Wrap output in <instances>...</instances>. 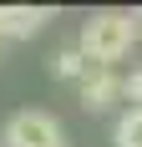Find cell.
I'll list each match as a JSON object with an SVG mask.
<instances>
[{
	"instance_id": "cell-1",
	"label": "cell",
	"mask_w": 142,
	"mask_h": 147,
	"mask_svg": "<svg viewBox=\"0 0 142 147\" xmlns=\"http://www.w3.org/2000/svg\"><path fill=\"white\" fill-rule=\"evenodd\" d=\"M142 36L137 15L132 10H97L91 20L81 26V36H76V46H81L86 61H97V66H112V61H122L132 51V41Z\"/></svg>"
},
{
	"instance_id": "cell-2",
	"label": "cell",
	"mask_w": 142,
	"mask_h": 147,
	"mask_svg": "<svg viewBox=\"0 0 142 147\" xmlns=\"http://www.w3.org/2000/svg\"><path fill=\"white\" fill-rule=\"evenodd\" d=\"M5 147H66L61 142V122L51 117V112L26 107V112H15V117L5 122Z\"/></svg>"
},
{
	"instance_id": "cell-3",
	"label": "cell",
	"mask_w": 142,
	"mask_h": 147,
	"mask_svg": "<svg viewBox=\"0 0 142 147\" xmlns=\"http://www.w3.org/2000/svg\"><path fill=\"white\" fill-rule=\"evenodd\" d=\"M76 86H81V107L86 112H107V107L122 96V76H117L112 66H97V61H91V71H86Z\"/></svg>"
},
{
	"instance_id": "cell-4",
	"label": "cell",
	"mask_w": 142,
	"mask_h": 147,
	"mask_svg": "<svg viewBox=\"0 0 142 147\" xmlns=\"http://www.w3.org/2000/svg\"><path fill=\"white\" fill-rule=\"evenodd\" d=\"M51 20V10H41V5H0V36H36V30Z\"/></svg>"
},
{
	"instance_id": "cell-5",
	"label": "cell",
	"mask_w": 142,
	"mask_h": 147,
	"mask_svg": "<svg viewBox=\"0 0 142 147\" xmlns=\"http://www.w3.org/2000/svg\"><path fill=\"white\" fill-rule=\"evenodd\" d=\"M51 71H56L61 81H81V76L91 71V61L81 56V46H66V51H56V56H51Z\"/></svg>"
},
{
	"instance_id": "cell-6",
	"label": "cell",
	"mask_w": 142,
	"mask_h": 147,
	"mask_svg": "<svg viewBox=\"0 0 142 147\" xmlns=\"http://www.w3.org/2000/svg\"><path fill=\"white\" fill-rule=\"evenodd\" d=\"M112 147H142V107H127L112 127Z\"/></svg>"
},
{
	"instance_id": "cell-7",
	"label": "cell",
	"mask_w": 142,
	"mask_h": 147,
	"mask_svg": "<svg viewBox=\"0 0 142 147\" xmlns=\"http://www.w3.org/2000/svg\"><path fill=\"white\" fill-rule=\"evenodd\" d=\"M122 96L142 107V71H132V76H122Z\"/></svg>"
},
{
	"instance_id": "cell-8",
	"label": "cell",
	"mask_w": 142,
	"mask_h": 147,
	"mask_svg": "<svg viewBox=\"0 0 142 147\" xmlns=\"http://www.w3.org/2000/svg\"><path fill=\"white\" fill-rule=\"evenodd\" d=\"M0 51H5V36H0Z\"/></svg>"
},
{
	"instance_id": "cell-9",
	"label": "cell",
	"mask_w": 142,
	"mask_h": 147,
	"mask_svg": "<svg viewBox=\"0 0 142 147\" xmlns=\"http://www.w3.org/2000/svg\"><path fill=\"white\" fill-rule=\"evenodd\" d=\"M137 26H142V10H137Z\"/></svg>"
}]
</instances>
